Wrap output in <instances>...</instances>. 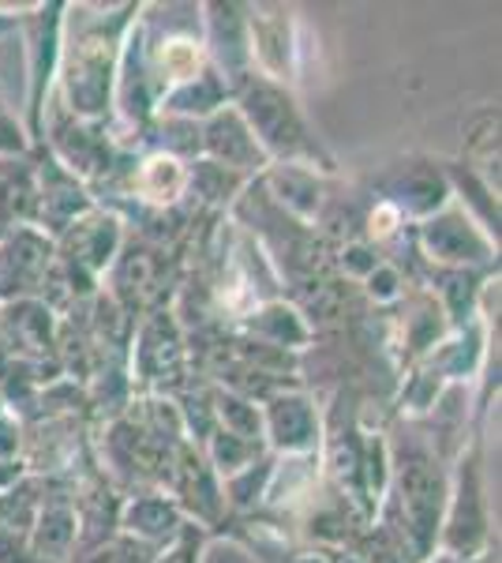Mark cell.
<instances>
[]
</instances>
